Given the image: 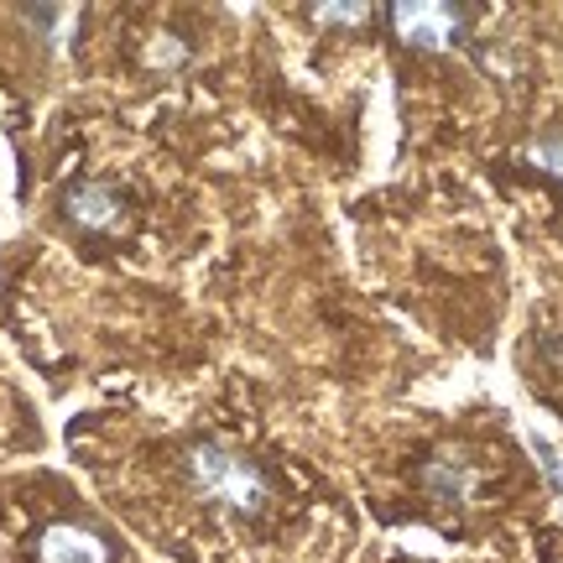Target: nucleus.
Wrapping results in <instances>:
<instances>
[{
  "mask_svg": "<svg viewBox=\"0 0 563 563\" xmlns=\"http://www.w3.org/2000/svg\"><path fill=\"white\" fill-rule=\"evenodd\" d=\"M183 464H188V481H194V490H199L203 501L230 506V511H262V501H266L262 470L251 460H241L235 449L199 443V449L183 454Z\"/></svg>",
  "mask_w": 563,
  "mask_h": 563,
  "instance_id": "f257e3e1",
  "label": "nucleus"
},
{
  "mask_svg": "<svg viewBox=\"0 0 563 563\" xmlns=\"http://www.w3.org/2000/svg\"><path fill=\"white\" fill-rule=\"evenodd\" d=\"M391 26L402 32V42L439 53V47H449V42L460 37V11L454 5H397Z\"/></svg>",
  "mask_w": 563,
  "mask_h": 563,
  "instance_id": "f03ea898",
  "label": "nucleus"
},
{
  "mask_svg": "<svg viewBox=\"0 0 563 563\" xmlns=\"http://www.w3.org/2000/svg\"><path fill=\"white\" fill-rule=\"evenodd\" d=\"M37 559L42 563H104V543L95 538V532H84V527L58 522V527L42 532Z\"/></svg>",
  "mask_w": 563,
  "mask_h": 563,
  "instance_id": "7ed1b4c3",
  "label": "nucleus"
},
{
  "mask_svg": "<svg viewBox=\"0 0 563 563\" xmlns=\"http://www.w3.org/2000/svg\"><path fill=\"white\" fill-rule=\"evenodd\" d=\"M68 214L84 224V230H115L121 224V194L104 188V183H79L68 194Z\"/></svg>",
  "mask_w": 563,
  "mask_h": 563,
  "instance_id": "20e7f679",
  "label": "nucleus"
},
{
  "mask_svg": "<svg viewBox=\"0 0 563 563\" xmlns=\"http://www.w3.org/2000/svg\"><path fill=\"white\" fill-rule=\"evenodd\" d=\"M470 485H475V470H470L460 454H439V460L428 464V490L443 496L449 506L464 501V496H470Z\"/></svg>",
  "mask_w": 563,
  "mask_h": 563,
  "instance_id": "39448f33",
  "label": "nucleus"
},
{
  "mask_svg": "<svg viewBox=\"0 0 563 563\" xmlns=\"http://www.w3.org/2000/svg\"><path fill=\"white\" fill-rule=\"evenodd\" d=\"M527 162H532V167H548V173H559L563 178V136L532 141V146H527Z\"/></svg>",
  "mask_w": 563,
  "mask_h": 563,
  "instance_id": "423d86ee",
  "label": "nucleus"
},
{
  "mask_svg": "<svg viewBox=\"0 0 563 563\" xmlns=\"http://www.w3.org/2000/svg\"><path fill=\"white\" fill-rule=\"evenodd\" d=\"M313 16H319L323 26H361V21L371 16V5H350V0H340V5H313Z\"/></svg>",
  "mask_w": 563,
  "mask_h": 563,
  "instance_id": "0eeeda50",
  "label": "nucleus"
},
{
  "mask_svg": "<svg viewBox=\"0 0 563 563\" xmlns=\"http://www.w3.org/2000/svg\"><path fill=\"white\" fill-rule=\"evenodd\" d=\"M146 58L162 63V68H173V63H183V42L162 32V37H152V53H146Z\"/></svg>",
  "mask_w": 563,
  "mask_h": 563,
  "instance_id": "6e6552de",
  "label": "nucleus"
},
{
  "mask_svg": "<svg viewBox=\"0 0 563 563\" xmlns=\"http://www.w3.org/2000/svg\"><path fill=\"white\" fill-rule=\"evenodd\" d=\"M532 449H538V460H543L548 481H553V485H559V490H563V460H559V449H553V443H548V439H538V433H532Z\"/></svg>",
  "mask_w": 563,
  "mask_h": 563,
  "instance_id": "1a4fd4ad",
  "label": "nucleus"
}]
</instances>
